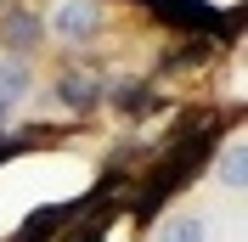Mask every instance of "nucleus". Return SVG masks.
<instances>
[{
    "mask_svg": "<svg viewBox=\"0 0 248 242\" xmlns=\"http://www.w3.org/2000/svg\"><path fill=\"white\" fill-rule=\"evenodd\" d=\"M40 34H46V23H40L34 12H23V6H17V12H6V23H0V40H6V51H12V57H29V51L40 45Z\"/></svg>",
    "mask_w": 248,
    "mask_h": 242,
    "instance_id": "2",
    "label": "nucleus"
},
{
    "mask_svg": "<svg viewBox=\"0 0 248 242\" xmlns=\"http://www.w3.org/2000/svg\"><path fill=\"white\" fill-rule=\"evenodd\" d=\"M51 29H57L68 45H85V40H96V29H102V12H96V0H62L57 17H51Z\"/></svg>",
    "mask_w": 248,
    "mask_h": 242,
    "instance_id": "1",
    "label": "nucleus"
},
{
    "mask_svg": "<svg viewBox=\"0 0 248 242\" xmlns=\"http://www.w3.org/2000/svg\"><path fill=\"white\" fill-rule=\"evenodd\" d=\"M220 181H226V192H243V141L226 147V158H220Z\"/></svg>",
    "mask_w": 248,
    "mask_h": 242,
    "instance_id": "6",
    "label": "nucleus"
},
{
    "mask_svg": "<svg viewBox=\"0 0 248 242\" xmlns=\"http://www.w3.org/2000/svg\"><path fill=\"white\" fill-rule=\"evenodd\" d=\"M6 119H12V102H0V124H6Z\"/></svg>",
    "mask_w": 248,
    "mask_h": 242,
    "instance_id": "7",
    "label": "nucleus"
},
{
    "mask_svg": "<svg viewBox=\"0 0 248 242\" xmlns=\"http://www.w3.org/2000/svg\"><path fill=\"white\" fill-rule=\"evenodd\" d=\"M29 91H34V68H29V57H0V102H29Z\"/></svg>",
    "mask_w": 248,
    "mask_h": 242,
    "instance_id": "4",
    "label": "nucleus"
},
{
    "mask_svg": "<svg viewBox=\"0 0 248 242\" xmlns=\"http://www.w3.org/2000/svg\"><path fill=\"white\" fill-rule=\"evenodd\" d=\"M153 242H209V220L203 214H170Z\"/></svg>",
    "mask_w": 248,
    "mask_h": 242,
    "instance_id": "5",
    "label": "nucleus"
},
{
    "mask_svg": "<svg viewBox=\"0 0 248 242\" xmlns=\"http://www.w3.org/2000/svg\"><path fill=\"white\" fill-rule=\"evenodd\" d=\"M96 96H102V79H96V74H85V68H62V79H57V102L62 107H91Z\"/></svg>",
    "mask_w": 248,
    "mask_h": 242,
    "instance_id": "3",
    "label": "nucleus"
}]
</instances>
